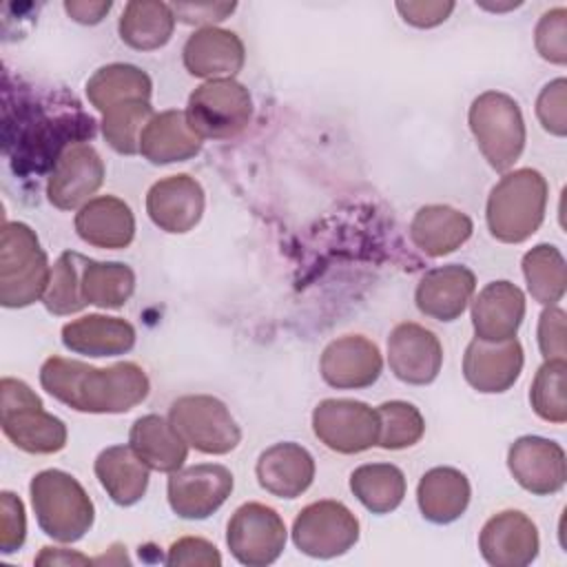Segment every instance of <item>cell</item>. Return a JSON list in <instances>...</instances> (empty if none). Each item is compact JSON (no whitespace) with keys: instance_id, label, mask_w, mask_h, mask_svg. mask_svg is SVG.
<instances>
[{"instance_id":"obj_1","label":"cell","mask_w":567,"mask_h":567,"mask_svg":"<svg viewBox=\"0 0 567 567\" xmlns=\"http://www.w3.org/2000/svg\"><path fill=\"white\" fill-rule=\"evenodd\" d=\"M40 383L60 403L89 414L128 412L151 390L146 372L133 361L95 368L64 357H49L42 363Z\"/></svg>"},{"instance_id":"obj_2","label":"cell","mask_w":567,"mask_h":567,"mask_svg":"<svg viewBox=\"0 0 567 567\" xmlns=\"http://www.w3.org/2000/svg\"><path fill=\"white\" fill-rule=\"evenodd\" d=\"M93 117L82 113L78 104L60 113L31 109L20 117L16 142H11L16 146V153L11 155L13 168L20 173H42L53 168L69 146L93 137ZM11 144H7V148Z\"/></svg>"},{"instance_id":"obj_3","label":"cell","mask_w":567,"mask_h":567,"mask_svg":"<svg viewBox=\"0 0 567 567\" xmlns=\"http://www.w3.org/2000/svg\"><path fill=\"white\" fill-rule=\"evenodd\" d=\"M545 208V177L534 168H516L505 173L487 197V228L503 244H520L540 228Z\"/></svg>"},{"instance_id":"obj_4","label":"cell","mask_w":567,"mask_h":567,"mask_svg":"<svg viewBox=\"0 0 567 567\" xmlns=\"http://www.w3.org/2000/svg\"><path fill=\"white\" fill-rule=\"evenodd\" d=\"M40 529L58 543L80 540L93 525L95 507L86 489L62 470H42L29 485Z\"/></svg>"},{"instance_id":"obj_5","label":"cell","mask_w":567,"mask_h":567,"mask_svg":"<svg viewBox=\"0 0 567 567\" xmlns=\"http://www.w3.org/2000/svg\"><path fill=\"white\" fill-rule=\"evenodd\" d=\"M51 281L47 252L22 221H4L0 237V303L24 308L44 297Z\"/></svg>"},{"instance_id":"obj_6","label":"cell","mask_w":567,"mask_h":567,"mask_svg":"<svg viewBox=\"0 0 567 567\" xmlns=\"http://www.w3.org/2000/svg\"><path fill=\"white\" fill-rule=\"evenodd\" d=\"M0 396V425L16 447L29 454H53L66 445L64 421L49 414L24 381L4 377Z\"/></svg>"},{"instance_id":"obj_7","label":"cell","mask_w":567,"mask_h":567,"mask_svg":"<svg viewBox=\"0 0 567 567\" xmlns=\"http://www.w3.org/2000/svg\"><path fill=\"white\" fill-rule=\"evenodd\" d=\"M474 140L487 164L505 173L525 148V120L514 97L501 91L481 93L467 113Z\"/></svg>"},{"instance_id":"obj_8","label":"cell","mask_w":567,"mask_h":567,"mask_svg":"<svg viewBox=\"0 0 567 567\" xmlns=\"http://www.w3.org/2000/svg\"><path fill=\"white\" fill-rule=\"evenodd\" d=\"M186 120L202 140H230L250 124L252 97L233 78L206 80L190 93Z\"/></svg>"},{"instance_id":"obj_9","label":"cell","mask_w":567,"mask_h":567,"mask_svg":"<svg viewBox=\"0 0 567 567\" xmlns=\"http://www.w3.org/2000/svg\"><path fill=\"white\" fill-rule=\"evenodd\" d=\"M168 421L182 439L204 454H228L241 441L230 410L210 394H186L171 403Z\"/></svg>"},{"instance_id":"obj_10","label":"cell","mask_w":567,"mask_h":567,"mask_svg":"<svg viewBox=\"0 0 567 567\" xmlns=\"http://www.w3.org/2000/svg\"><path fill=\"white\" fill-rule=\"evenodd\" d=\"M359 540L357 516L339 501L306 505L292 523V543L312 558H334Z\"/></svg>"},{"instance_id":"obj_11","label":"cell","mask_w":567,"mask_h":567,"mask_svg":"<svg viewBox=\"0 0 567 567\" xmlns=\"http://www.w3.org/2000/svg\"><path fill=\"white\" fill-rule=\"evenodd\" d=\"M379 414L363 401L323 399L312 412L315 436L332 452L357 454L379 443Z\"/></svg>"},{"instance_id":"obj_12","label":"cell","mask_w":567,"mask_h":567,"mask_svg":"<svg viewBox=\"0 0 567 567\" xmlns=\"http://www.w3.org/2000/svg\"><path fill=\"white\" fill-rule=\"evenodd\" d=\"M226 543L241 565L266 567L275 563L286 547L284 518L264 503H244L228 520Z\"/></svg>"},{"instance_id":"obj_13","label":"cell","mask_w":567,"mask_h":567,"mask_svg":"<svg viewBox=\"0 0 567 567\" xmlns=\"http://www.w3.org/2000/svg\"><path fill=\"white\" fill-rule=\"evenodd\" d=\"M233 474L217 463H199L171 474L168 505L179 518L202 520L215 514L233 492Z\"/></svg>"},{"instance_id":"obj_14","label":"cell","mask_w":567,"mask_h":567,"mask_svg":"<svg viewBox=\"0 0 567 567\" xmlns=\"http://www.w3.org/2000/svg\"><path fill=\"white\" fill-rule=\"evenodd\" d=\"M104 182V162L100 153L84 142L69 146L47 182V197L60 210L84 206Z\"/></svg>"},{"instance_id":"obj_15","label":"cell","mask_w":567,"mask_h":567,"mask_svg":"<svg viewBox=\"0 0 567 567\" xmlns=\"http://www.w3.org/2000/svg\"><path fill=\"white\" fill-rule=\"evenodd\" d=\"M388 363L399 381L427 385L441 372L443 346L432 330L405 321L394 326L388 337Z\"/></svg>"},{"instance_id":"obj_16","label":"cell","mask_w":567,"mask_h":567,"mask_svg":"<svg viewBox=\"0 0 567 567\" xmlns=\"http://www.w3.org/2000/svg\"><path fill=\"white\" fill-rule=\"evenodd\" d=\"M507 467L514 481L536 496L563 489L567 478L565 450L543 436L516 439L507 452Z\"/></svg>"},{"instance_id":"obj_17","label":"cell","mask_w":567,"mask_h":567,"mask_svg":"<svg viewBox=\"0 0 567 567\" xmlns=\"http://www.w3.org/2000/svg\"><path fill=\"white\" fill-rule=\"evenodd\" d=\"M538 529L518 509L494 514L481 529L478 549L494 567H525L538 556Z\"/></svg>"},{"instance_id":"obj_18","label":"cell","mask_w":567,"mask_h":567,"mask_svg":"<svg viewBox=\"0 0 567 567\" xmlns=\"http://www.w3.org/2000/svg\"><path fill=\"white\" fill-rule=\"evenodd\" d=\"M321 377L337 390L372 385L383 370L379 346L363 334H346L330 341L321 354Z\"/></svg>"},{"instance_id":"obj_19","label":"cell","mask_w":567,"mask_h":567,"mask_svg":"<svg viewBox=\"0 0 567 567\" xmlns=\"http://www.w3.org/2000/svg\"><path fill=\"white\" fill-rule=\"evenodd\" d=\"M146 213L151 221L166 233H188L202 219L204 188L186 173L164 177L148 188Z\"/></svg>"},{"instance_id":"obj_20","label":"cell","mask_w":567,"mask_h":567,"mask_svg":"<svg viewBox=\"0 0 567 567\" xmlns=\"http://www.w3.org/2000/svg\"><path fill=\"white\" fill-rule=\"evenodd\" d=\"M523 370V346L518 339L483 341L472 339L463 357L465 381L483 392L498 394L509 390Z\"/></svg>"},{"instance_id":"obj_21","label":"cell","mask_w":567,"mask_h":567,"mask_svg":"<svg viewBox=\"0 0 567 567\" xmlns=\"http://www.w3.org/2000/svg\"><path fill=\"white\" fill-rule=\"evenodd\" d=\"M476 290V277L467 266L447 264L425 272L416 286V308L436 321L458 319Z\"/></svg>"},{"instance_id":"obj_22","label":"cell","mask_w":567,"mask_h":567,"mask_svg":"<svg viewBox=\"0 0 567 567\" xmlns=\"http://www.w3.org/2000/svg\"><path fill=\"white\" fill-rule=\"evenodd\" d=\"M525 317V295L512 281L487 284L472 301V326L476 339L507 341L514 339Z\"/></svg>"},{"instance_id":"obj_23","label":"cell","mask_w":567,"mask_h":567,"mask_svg":"<svg viewBox=\"0 0 567 567\" xmlns=\"http://www.w3.org/2000/svg\"><path fill=\"white\" fill-rule=\"evenodd\" d=\"M184 66L195 78H233L241 71L246 51L237 33L219 27H202L195 31L182 51Z\"/></svg>"},{"instance_id":"obj_24","label":"cell","mask_w":567,"mask_h":567,"mask_svg":"<svg viewBox=\"0 0 567 567\" xmlns=\"http://www.w3.org/2000/svg\"><path fill=\"white\" fill-rule=\"evenodd\" d=\"M255 472L259 485L268 494L279 498H297L312 485L315 458L297 443H275L259 454Z\"/></svg>"},{"instance_id":"obj_25","label":"cell","mask_w":567,"mask_h":567,"mask_svg":"<svg viewBox=\"0 0 567 567\" xmlns=\"http://www.w3.org/2000/svg\"><path fill=\"white\" fill-rule=\"evenodd\" d=\"M75 233L82 241L95 248H126L135 235V217L131 206L115 195L93 197L80 206L75 215Z\"/></svg>"},{"instance_id":"obj_26","label":"cell","mask_w":567,"mask_h":567,"mask_svg":"<svg viewBox=\"0 0 567 567\" xmlns=\"http://www.w3.org/2000/svg\"><path fill=\"white\" fill-rule=\"evenodd\" d=\"M204 140L190 128L186 111L155 113L140 135V153L151 164L186 162L202 151Z\"/></svg>"},{"instance_id":"obj_27","label":"cell","mask_w":567,"mask_h":567,"mask_svg":"<svg viewBox=\"0 0 567 567\" xmlns=\"http://www.w3.org/2000/svg\"><path fill=\"white\" fill-rule=\"evenodd\" d=\"M472 219L452 206L430 204L416 210L410 224L414 246L427 257H443L461 248L472 237Z\"/></svg>"},{"instance_id":"obj_28","label":"cell","mask_w":567,"mask_h":567,"mask_svg":"<svg viewBox=\"0 0 567 567\" xmlns=\"http://www.w3.org/2000/svg\"><path fill=\"white\" fill-rule=\"evenodd\" d=\"M62 343L78 354L115 357L135 346V328L122 317L86 315L62 328Z\"/></svg>"},{"instance_id":"obj_29","label":"cell","mask_w":567,"mask_h":567,"mask_svg":"<svg viewBox=\"0 0 567 567\" xmlns=\"http://www.w3.org/2000/svg\"><path fill=\"white\" fill-rule=\"evenodd\" d=\"M128 445L151 470L166 474L182 470L188 456V443L175 425L159 414L140 416L128 432Z\"/></svg>"},{"instance_id":"obj_30","label":"cell","mask_w":567,"mask_h":567,"mask_svg":"<svg viewBox=\"0 0 567 567\" xmlns=\"http://www.w3.org/2000/svg\"><path fill=\"white\" fill-rule=\"evenodd\" d=\"M470 481L456 467H432L421 476L416 487V503L423 518L436 525L461 518L470 505Z\"/></svg>"},{"instance_id":"obj_31","label":"cell","mask_w":567,"mask_h":567,"mask_svg":"<svg viewBox=\"0 0 567 567\" xmlns=\"http://www.w3.org/2000/svg\"><path fill=\"white\" fill-rule=\"evenodd\" d=\"M148 465L131 445H111L95 458V476L113 503L128 507L142 501L148 487Z\"/></svg>"},{"instance_id":"obj_32","label":"cell","mask_w":567,"mask_h":567,"mask_svg":"<svg viewBox=\"0 0 567 567\" xmlns=\"http://www.w3.org/2000/svg\"><path fill=\"white\" fill-rule=\"evenodd\" d=\"M173 7L159 0H131L117 22L124 44L137 51H153L164 47L175 29Z\"/></svg>"},{"instance_id":"obj_33","label":"cell","mask_w":567,"mask_h":567,"mask_svg":"<svg viewBox=\"0 0 567 567\" xmlns=\"http://www.w3.org/2000/svg\"><path fill=\"white\" fill-rule=\"evenodd\" d=\"M151 78L133 64L113 62L97 69L86 82L89 102L104 115L117 104L133 100H151Z\"/></svg>"},{"instance_id":"obj_34","label":"cell","mask_w":567,"mask_h":567,"mask_svg":"<svg viewBox=\"0 0 567 567\" xmlns=\"http://www.w3.org/2000/svg\"><path fill=\"white\" fill-rule=\"evenodd\" d=\"M350 489L372 514H390L405 496V476L392 463H365L350 474Z\"/></svg>"},{"instance_id":"obj_35","label":"cell","mask_w":567,"mask_h":567,"mask_svg":"<svg viewBox=\"0 0 567 567\" xmlns=\"http://www.w3.org/2000/svg\"><path fill=\"white\" fill-rule=\"evenodd\" d=\"M80 288L86 303L100 308H122L135 290V275L120 261H82Z\"/></svg>"},{"instance_id":"obj_36","label":"cell","mask_w":567,"mask_h":567,"mask_svg":"<svg viewBox=\"0 0 567 567\" xmlns=\"http://www.w3.org/2000/svg\"><path fill=\"white\" fill-rule=\"evenodd\" d=\"M523 275L529 295L545 306H554L565 295V257L551 244H538L523 257Z\"/></svg>"},{"instance_id":"obj_37","label":"cell","mask_w":567,"mask_h":567,"mask_svg":"<svg viewBox=\"0 0 567 567\" xmlns=\"http://www.w3.org/2000/svg\"><path fill=\"white\" fill-rule=\"evenodd\" d=\"M153 115V106L146 100L117 104L102 115V135L113 151L135 155L140 153V135Z\"/></svg>"},{"instance_id":"obj_38","label":"cell","mask_w":567,"mask_h":567,"mask_svg":"<svg viewBox=\"0 0 567 567\" xmlns=\"http://www.w3.org/2000/svg\"><path fill=\"white\" fill-rule=\"evenodd\" d=\"M84 257L78 252H62L51 270V281L49 288L42 297L44 308L51 315H73L80 312L86 301L82 297L80 288V266Z\"/></svg>"},{"instance_id":"obj_39","label":"cell","mask_w":567,"mask_h":567,"mask_svg":"<svg viewBox=\"0 0 567 567\" xmlns=\"http://www.w3.org/2000/svg\"><path fill=\"white\" fill-rule=\"evenodd\" d=\"M565 377H567L565 359L545 361L534 377V383L529 390V403H532L534 412L549 423L567 421Z\"/></svg>"},{"instance_id":"obj_40","label":"cell","mask_w":567,"mask_h":567,"mask_svg":"<svg viewBox=\"0 0 567 567\" xmlns=\"http://www.w3.org/2000/svg\"><path fill=\"white\" fill-rule=\"evenodd\" d=\"M379 414V443L383 450H403L421 441L425 421L408 401H385L377 408Z\"/></svg>"},{"instance_id":"obj_41","label":"cell","mask_w":567,"mask_h":567,"mask_svg":"<svg viewBox=\"0 0 567 567\" xmlns=\"http://www.w3.org/2000/svg\"><path fill=\"white\" fill-rule=\"evenodd\" d=\"M536 51L554 64L567 62V9L556 7L540 16L534 31Z\"/></svg>"},{"instance_id":"obj_42","label":"cell","mask_w":567,"mask_h":567,"mask_svg":"<svg viewBox=\"0 0 567 567\" xmlns=\"http://www.w3.org/2000/svg\"><path fill=\"white\" fill-rule=\"evenodd\" d=\"M536 115L543 128L556 137L567 133V82L565 78L551 80L536 100Z\"/></svg>"},{"instance_id":"obj_43","label":"cell","mask_w":567,"mask_h":567,"mask_svg":"<svg viewBox=\"0 0 567 567\" xmlns=\"http://www.w3.org/2000/svg\"><path fill=\"white\" fill-rule=\"evenodd\" d=\"M27 536L24 505L13 492L0 494V551L13 554L22 547Z\"/></svg>"},{"instance_id":"obj_44","label":"cell","mask_w":567,"mask_h":567,"mask_svg":"<svg viewBox=\"0 0 567 567\" xmlns=\"http://www.w3.org/2000/svg\"><path fill=\"white\" fill-rule=\"evenodd\" d=\"M538 348L549 359H565L567 341H565V310L549 306L543 310L538 319Z\"/></svg>"},{"instance_id":"obj_45","label":"cell","mask_w":567,"mask_h":567,"mask_svg":"<svg viewBox=\"0 0 567 567\" xmlns=\"http://www.w3.org/2000/svg\"><path fill=\"white\" fill-rule=\"evenodd\" d=\"M168 565H202V567H219L221 556L217 547L197 536H184L175 540L166 556Z\"/></svg>"},{"instance_id":"obj_46","label":"cell","mask_w":567,"mask_h":567,"mask_svg":"<svg viewBox=\"0 0 567 567\" xmlns=\"http://www.w3.org/2000/svg\"><path fill=\"white\" fill-rule=\"evenodd\" d=\"M396 11L403 16V20L419 29H430L450 18L454 11V2L450 0H410V2H396Z\"/></svg>"},{"instance_id":"obj_47","label":"cell","mask_w":567,"mask_h":567,"mask_svg":"<svg viewBox=\"0 0 567 567\" xmlns=\"http://www.w3.org/2000/svg\"><path fill=\"white\" fill-rule=\"evenodd\" d=\"M177 20L186 24H206L226 20L235 11V2H177L171 4Z\"/></svg>"},{"instance_id":"obj_48","label":"cell","mask_w":567,"mask_h":567,"mask_svg":"<svg viewBox=\"0 0 567 567\" xmlns=\"http://www.w3.org/2000/svg\"><path fill=\"white\" fill-rule=\"evenodd\" d=\"M111 9V2H86V0H66L64 11L80 24H97Z\"/></svg>"},{"instance_id":"obj_49","label":"cell","mask_w":567,"mask_h":567,"mask_svg":"<svg viewBox=\"0 0 567 567\" xmlns=\"http://www.w3.org/2000/svg\"><path fill=\"white\" fill-rule=\"evenodd\" d=\"M91 563L93 558L80 551L62 549V547H42V551L35 556V565H91Z\"/></svg>"}]
</instances>
